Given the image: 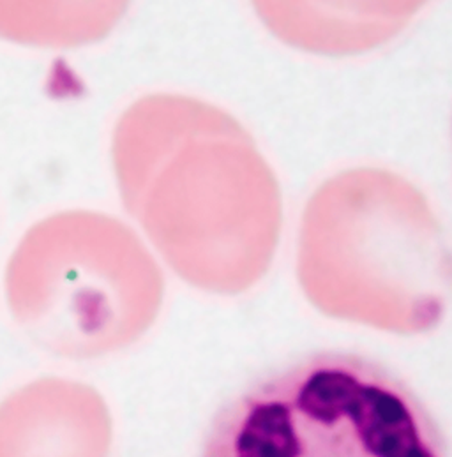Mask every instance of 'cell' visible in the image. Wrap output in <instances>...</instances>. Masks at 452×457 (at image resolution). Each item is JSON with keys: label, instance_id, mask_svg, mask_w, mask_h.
Returning <instances> with one entry per match:
<instances>
[{"label": "cell", "instance_id": "cell-1", "mask_svg": "<svg viewBox=\"0 0 452 457\" xmlns=\"http://www.w3.org/2000/svg\"><path fill=\"white\" fill-rule=\"evenodd\" d=\"M202 457H448V449L405 381L370 359L323 352L228 403Z\"/></svg>", "mask_w": 452, "mask_h": 457}, {"label": "cell", "instance_id": "cell-2", "mask_svg": "<svg viewBox=\"0 0 452 457\" xmlns=\"http://www.w3.org/2000/svg\"><path fill=\"white\" fill-rule=\"evenodd\" d=\"M14 321L63 359H97L131 345L151 323L155 272L119 220L73 211L27 231L5 270Z\"/></svg>", "mask_w": 452, "mask_h": 457}, {"label": "cell", "instance_id": "cell-3", "mask_svg": "<svg viewBox=\"0 0 452 457\" xmlns=\"http://www.w3.org/2000/svg\"><path fill=\"white\" fill-rule=\"evenodd\" d=\"M113 424L81 381L41 378L0 403V457H108Z\"/></svg>", "mask_w": 452, "mask_h": 457}, {"label": "cell", "instance_id": "cell-4", "mask_svg": "<svg viewBox=\"0 0 452 457\" xmlns=\"http://www.w3.org/2000/svg\"><path fill=\"white\" fill-rule=\"evenodd\" d=\"M130 0H0V37L36 46H78L105 37Z\"/></svg>", "mask_w": 452, "mask_h": 457}]
</instances>
